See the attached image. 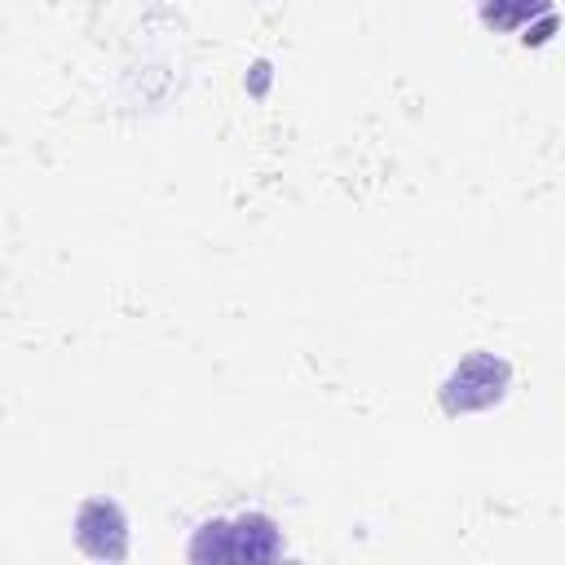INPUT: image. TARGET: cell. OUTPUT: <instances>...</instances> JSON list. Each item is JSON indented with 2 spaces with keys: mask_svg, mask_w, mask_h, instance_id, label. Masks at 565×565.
<instances>
[{
  "mask_svg": "<svg viewBox=\"0 0 565 565\" xmlns=\"http://www.w3.org/2000/svg\"><path fill=\"white\" fill-rule=\"evenodd\" d=\"M278 552H282V539L265 512L207 521L190 539V561H274Z\"/></svg>",
  "mask_w": 565,
  "mask_h": 565,
  "instance_id": "cell-1",
  "label": "cell"
},
{
  "mask_svg": "<svg viewBox=\"0 0 565 565\" xmlns=\"http://www.w3.org/2000/svg\"><path fill=\"white\" fill-rule=\"evenodd\" d=\"M512 384V366L494 353H468L441 384V406L450 415H472V411H490L494 402H503Z\"/></svg>",
  "mask_w": 565,
  "mask_h": 565,
  "instance_id": "cell-2",
  "label": "cell"
},
{
  "mask_svg": "<svg viewBox=\"0 0 565 565\" xmlns=\"http://www.w3.org/2000/svg\"><path fill=\"white\" fill-rule=\"evenodd\" d=\"M75 543L93 561H124L128 556V521H124L119 503H110V499L79 503V512H75Z\"/></svg>",
  "mask_w": 565,
  "mask_h": 565,
  "instance_id": "cell-3",
  "label": "cell"
},
{
  "mask_svg": "<svg viewBox=\"0 0 565 565\" xmlns=\"http://www.w3.org/2000/svg\"><path fill=\"white\" fill-rule=\"evenodd\" d=\"M534 18H552V0H481V22L490 31H516Z\"/></svg>",
  "mask_w": 565,
  "mask_h": 565,
  "instance_id": "cell-4",
  "label": "cell"
}]
</instances>
